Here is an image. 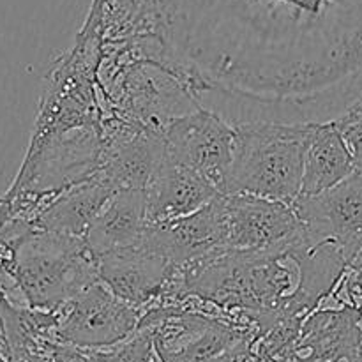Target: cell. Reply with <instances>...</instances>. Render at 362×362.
<instances>
[{
	"label": "cell",
	"mask_w": 362,
	"mask_h": 362,
	"mask_svg": "<svg viewBox=\"0 0 362 362\" xmlns=\"http://www.w3.org/2000/svg\"><path fill=\"white\" fill-rule=\"evenodd\" d=\"M354 362H362V352L359 354V356H357V359H356V361H354Z\"/></svg>",
	"instance_id": "cell-22"
},
{
	"label": "cell",
	"mask_w": 362,
	"mask_h": 362,
	"mask_svg": "<svg viewBox=\"0 0 362 362\" xmlns=\"http://www.w3.org/2000/svg\"><path fill=\"white\" fill-rule=\"evenodd\" d=\"M115 191L103 179H92L67 187L57 194L34 219V228L59 235L85 239L88 228L95 221Z\"/></svg>",
	"instance_id": "cell-14"
},
{
	"label": "cell",
	"mask_w": 362,
	"mask_h": 362,
	"mask_svg": "<svg viewBox=\"0 0 362 362\" xmlns=\"http://www.w3.org/2000/svg\"><path fill=\"white\" fill-rule=\"evenodd\" d=\"M175 269L144 240L98 258L99 281L140 311L161 303Z\"/></svg>",
	"instance_id": "cell-11"
},
{
	"label": "cell",
	"mask_w": 362,
	"mask_h": 362,
	"mask_svg": "<svg viewBox=\"0 0 362 362\" xmlns=\"http://www.w3.org/2000/svg\"><path fill=\"white\" fill-rule=\"evenodd\" d=\"M218 197L221 193L209 180L173 161L165 152L158 172L145 189L147 221L158 225L186 218L207 207Z\"/></svg>",
	"instance_id": "cell-13"
},
{
	"label": "cell",
	"mask_w": 362,
	"mask_h": 362,
	"mask_svg": "<svg viewBox=\"0 0 362 362\" xmlns=\"http://www.w3.org/2000/svg\"><path fill=\"white\" fill-rule=\"evenodd\" d=\"M0 299H2V297H0ZM0 352H4V354H7V356H9V346H7V339H6V329H4L2 304H0Z\"/></svg>",
	"instance_id": "cell-20"
},
{
	"label": "cell",
	"mask_w": 362,
	"mask_h": 362,
	"mask_svg": "<svg viewBox=\"0 0 362 362\" xmlns=\"http://www.w3.org/2000/svg\"><path fill=\"white\" fill-rule=\"evenodd\" d=\"M147 226L145 191H119L92 223L85 243L95 258H101L136 244Z\"/></svg>",
	"instance_id": "cell-16"
},
{
	"label": "cell",
	"mask_w": 362,
	"mask_h": 362,
	"mask_svg": "<svg viewBox=\"0 0 362 362\" xmlns=\"http://www.w3.org/2000/svg\"><path fill=\"white\" fill-rule=\"evenodd\" d=\"M11 362H53L52 359L35 350H18L11 352Z\"/></svg>",
	"instance_id": "cell-19"
},
{
	"label": "cell",
	"mask_w": 362,
	"mask_h": 362,
	"mask_svg": "<svg viewBox=\"0 0 362 362\" xmlns=\"http://www.w3.org/2000/svg\"><path fill=\"white\" fill-rule=\"evenodd\" d=\"M357 112H362V99H361V101H357L356 105H354L352 108H350L349 112L345 113V115H349V113H357Z\"/></svg>",
	"instance_id": "cell-21"
},
{
	"label": "cell",
	"mask_w": 362,
	"mask_h": 362,
	"mask_svg": "<svg viewBox=\"0 0 362 362\" xmlns=\"http://www.w3.org/2000/svg\"><path fill=\"white\" fill-rule=\"evenodd\" d=\"M297 216L311 243H334L349 267L362 250V175L354 173L345 182L317 197L297 198Z\"/></svg>",
	"instance_id": "cell-9"
},
{
	"label": "cell",
	"mask_w": 362,
	"mask_h": 362,
	"mask_svg": "<svg viewBox=\"0 0 362 362\" xmlns=\"http://www.w3.org/2000/svg\"><path fill=\"white\" fill-rule=\"evenodd\" d=\"M223 197L228 251L267 253L288 250L306 237L293 205L250 194Z\"/></svg>",
	"instance_id": "cell-8"
},
{
	"label": "cell",
	"mask_w": 362,
	"mask_h": 362,
	"mask_svg": "<svg viewBox=\"0 0 362 362\" xmlns=\"http://www.w3.org/2000/svg\"><path fill=\"white\" fill-rule=\"evenodd\" d=\"M211 90L300 120L362 94V0H115Z\"/></svg>",
	"instance_id": "cell-1"
},
{
	"label": "cell",
	"mask_w": 362,
	"mask_h": 362,
	"mask_svg": "<svg viewBox=\"0 0 362 362\" xmlns=\"http://www.w3.org/2000/svg\"><path fill=\"white\" fill-rule=\"evenodd\" d=\"M140 327L152 331L159 362H246L258 339L253 327L191 299L147 310Z\"/></svg>",
	"instance_id": "cell-4"
},
{
	"label": "cell",
	"mask_w": 362,
	"mask_h": 362,
	"mask_svg": "<svg viewBox=\"0 0 362 362\" xmlns=\"http://www.w3.org/2000/svg\"><path fill=\"white\" fill-rule=\"evenodd\" d=\"M361 352V308L320 306L304 318L297 341L276 362H354Z\"/></svg>",
	"instance_id": "cell-12"
},
{
	"label": "cell",
	"mask_w": 362,
	"mask_h": 362,
	"mask_svg": "<svg viewBox=\"0 0 362 362\" xmlns=\"http://www.w3.org/2000/svg\"><path fill=\"white\" fill-rule=\"evenodd\" d=\"M141 317L144 311L95 281L57 311L53 339L80 349H108L131 338L140 327Z\"/></svg>",
	"instance_id": "cell-6"
},
{
	"label": "cell",
	"mask_w": 362,
	"mask_h": 362,
	"mask_svg": "<svg viewBox=\"0 0 362 362\" xmlns=\"http://www.w3.org/2000/svg\"><path fill=\"white\" fill-rule=\"evenodd\" d=\"M165 156L163 133L103 113L101 159L95 175L115 193L145 191Z\"/></svg>",
	"instance_id": "cell-7"
},
{
	"label": "cell",
	"mask_w": 362,
	"mask_h": 362,
	"mask_svg": "<svg viewBox=\"0 0 362 362\" xmlns=\"http://www.w3.org/2000/svg\"><path fill=\"white\" fill-rule=\"evenodd\" d=\"M165 152L225 194L235 147V127L219 113L198 108L170 120L163 129Z\"/></svg>",
	"instance_id": "cell-5"
},
{
	"label": "cell",
	"mask_w": 362,
	"mask_h": 362,
	"mask_svg": "<svg viewBox=\"0 0 362 362\" xmlns=\"http://www.w3.org/2000/svg\"><path fill=\"white\" fill-rule=\"evenodd\" d=\"M41 352L53 362H159L152 331L147 327L108 349H80L52 338L42 343Z\"/></svg>",
	"instance_id": "cell-17"
},
{
	"label": "cell",
	"mask_w": 362,
	"mask_h": 362,
	"mask_svg": "<svg viewBox=\"0 0 362 362\" xmlns=\"http://www.w3.org/2000/svg\"><path fill=\"white\" fill-rule=\"evenodd\" d=\"M334 122L352 156L356 173L362 175V112L343 115Z\"/></svg>",
	"instance_id": "cell-18"
},
{
	"label": "cell",
	"mask_w": 362,
	"mask_h": 362,
	"mask_svg": "<svg viewBox=\"0 0 362 362\" xmlns=\"http://www.w3.org/2000/svg\"><path fill=\"white\" fill-rule=\"evenodd\" d=\"M14 306L57 313L99 281L98 258L85 239L32 226L14 246L11 264Z\"/></svg>",
	"instance_id": "cell-3"
},
{
	"label": "cell",
	"mask_w": 362,
	"mask_h": 362,
	"mask_svg": "<svg viewBox=\"0 0 362 362\" xmlns=\"http://www.w3.org/2000/svg\"><path fill=\"white\" fill-rule=\"evenodd\" d=\"M235 147L225 194H250L293 205L300 197L304 151L313 122L233 124Z\"/></svg>",
	"instance_id": "cell-2"
},
{
	"label": "cell",
	"mask_w": 362,
	"mask_h": 362,
	"mask_svg": "<svg viewBox=\"0 0 362 362\" xmlns=\"http://www.w3.org/2000/svg\"><path fill=\"white\" fill-rule=\"evenodd\" d=\"M141 240L163 255L175 271L228 251L225 197L221 194L186 218L148 225Z\"/></svg>",
	"instance_id": "cell-10"
},
{
	"label": "cell",
	"mask_w": 362,
	"mask_h": 362,
	"mask_svg": "<svg viewBox=\"0 0 362 362\" xmlns=\"http://www.w3.org/2000/svg\"><path fill=\"white\" fill-rule=\"evenodd\" d=\"M356 173L352 156L334 120L313 122L304 151L300 197H317Z\"/></svg>",
	"instance_id": "cell-15"
}]
</instances>
